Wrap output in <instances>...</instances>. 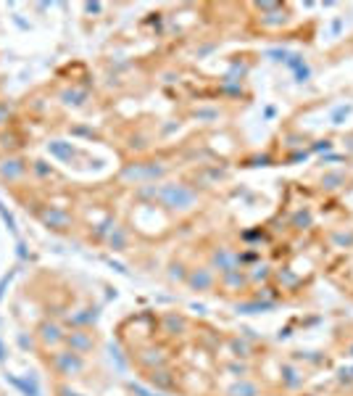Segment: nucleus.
<instances>
[{
    "instance_id": "obj_1",
    "label": "nucleus",
    "mask_w": 353,
    "mask_h": 396,
    "mask_svg": "<svg viewBox=\"0 0 353 396\" xmlns=\"http://www.w3.org/2000/svg\"><path fill=\"white\" fill-rule=\"evenodd\" d=\"M151 193L161 207L169 209V211H177V214L198 207V193L185 183H164V185L153 188Z\"/></svg>"
},
{
    "instance_id": "obj_2",
    "label": "nucleus",
    "mask_w": 353,
    "mask_h": 396,
    "mask_svg": "<svg viewBox=\"0 0 353 396\" xmlns=\"http://www.w3.org/2000/svg\"><path fill=\"white\" fill-rule=\"evenodd\" d=\"M51 364H53V370H56L58 375H64V378H77V375L84 370L82 354H77V351H71V349H58V351H53Z\"/></svg>"
},
{
    "instance_id": "obj_3",
    "label": "nucleus",
    "mask_w": 353,
    "mask_h": 396,
    "mask_svg": "<svg viewBox=\"0 0 353 396\" xmlns=\"http://www.w3.org/2000/svg\"><path fill=\"white\" fill-rule=\"evenodd\" d=\"M37 220L45 224L48 230H56V233H66L69 227L74 224L71 214L66 209H58V207H42L37 211Z\"/></svg>"
},
{
    "instance_id": "obj_4",
    "label": "nucleus",
    "mask_w": 353,
    "mask_h": 396,
    "mask_svg": "<svg viewBox=\"0 0 353 396\" xmlns=\"http://www.w3.org/2000/svg\"><path fill=\"white\" fill-rule=\"evenodd\" d=\"M27 172H29V164H27L21 156H5V159H0V183L14 185L19 180H24Z\"/></svg>"
},
{
    "instance_id": "obj_5",
    "label": "nucleus",
    "mask_w": 353,
    "mask_h": 396,
    "mask_svg": "<svg viewBox=\"0 0 353 396\" xmlns=\"http://www.w3.org/2000/svg\"><path fill=\"white\" fill-rule=\"evenodd\" d=\"M164 172H167V167L153 164V161H145V164H132V167H127V170H124V177H130V180H135V183H151V180L164 177Z\"/></svg>"
},
{
    "instance_id": "obj_6",
    "label": "nucleus",
    "mask_w": 353,
    "mask_h": 396,
    "mask_svg": "<svg viewBox=\"0 0 353 396\" xmlns=\"http://www.w3.org/2000/svg\"><path fill=\"white\" fill-rule=\"evenodd\" d=\"M187 288L195 293H206L214 288V283H217V275H214V270L211 267H195V270H190V275L185 277Z\"/></svg>"
},
{
    "instance_id": "obj_7",
    "label": "nucleus",
    "mask_w": 353,
    "mask_h": 396,
    "mask_svg": "<svg viewBox=\"0 0 353 396\" xmlns=\"http://www.w3.org/2000/svg\"><path fill=\"white\" fill-rule=\"evenodd\" d=\"M64 344H66L71 351H77V354H87V351L95 349V336H93L87 327H74L71 333H66V341H64Z\"/></svg>"
},
{
    "instance_id": "obj_8",
    "label": "nucleus",
    "mask_w": 353,
    "mask_h": 396,
    "mask_svg": "<svg viewBox=\"0 0 353 396\" xmlns=\"http://www.w3.org/2000/svg\"><path fill=\"white\" fill-rule=\"evenodd\" d=\"M37 338H40V344H42V346L56 349V346H61L64 341H66V333H64V327L58 325V323L45 320L42 325L37 327Z\"/></svg>"
},
{
    "instance_id": "obj_9",
    "label": "nucleus",
    "mask_w": 353,
    "mask_h": 396,
    "mask_svg": "<svg viewBox=\"0 0 353 396\" xmlns=\"http://www.w3.org/2000/svg\"><path fill=\"white\" fill-rule=\"evenodd\" d=\"M211 264L217 267L221 275H224V272H232V270H240V254L232 251V248H227V246H221V248H217V251L211 254Z\"/></svg>"
},
{
    "instance_id": "obj_10",
    "label": "nucleus",
    "mask_w": 353,
    "mask_h": 396,
    "mask_svg": "<svg viewBox=\"0 0 353 396\" xmlns=\"http://www.w3.org/2000/svg\"><path fill=\"white\" fill-rule=\"evenodd\" d=\"M48 154L53 156V159H58V161H64V164H71L77 156H80V151L69 143V140H48Z\"/></svg>"
},
{
    "instance_id": "obj_11",
    "label": "nucleus",
    "mask_w": 353,
    "mask_h": 396,
    "mask_svg": "<svg viewBox=\"0 0 353 396\" xmlns=\"http://www.w3.org/2000/svg\"><path fill=\"white\" fill-rule=\"evenodd\" d=\"M84 101H87V90H80V87H66V90L61 93V104L64 106L80 108V106H84Z\"/></svg>"
},
{
    "instance_id": "obj_12",
    "label": "nucleus",
    "mask_w": 353,
    "mask_h": 396,
    "mask_svg": "<svg viewBox=\"0 0 353 396\" xmlns=\"http://www.w3.org/2000/svg\"><path fill=\"white\" fill-rule=\"evenodd\" d=\"M221 283H224L227 288H243V286L248 283V277H245V272H240V270H232V272H224V275H221Z\"/></svg>"
},
{
    "instance_id": "obj_13",
    "label": "nucleus",
    "mask_w": 353,
    "mask_h": 396,
    "mask_svg": "<svg viewBox=\"0 0 353 396\" xmlns=\"http://www.w3.org/2000/svg\"><path fill=\"white\" fill-rule=\"evenodd\" d=\"M230 396H258V386L251 383V380H243V383H237L230 388Z\"/></svg>"
},
{
    "instance_id": "obj_14",
    "label": "nucleus",
    "mask_w": 353,
    "mask_h": 396,
    "mask_svg": "<svg viewBox=\"0 0 353 396\" xmlns=\"http://www.w3.org/2000/svg\"><path fill=\"white\" fill-rule=\"evenodd\" d=\"M108 246H111L114 251H124V248H127V233H124L121 227H114L111 235H108Z\"/></svg>"
},
{
    "instance_id": "obj_15",
    "label": "nucleus",
    "mask_w": 353,
    "mask_h": 396,
    "mask_svg": "<svg viewBox=\"0 0 353 396\" xmlns=\"http://www.w3.org/2000/svg\"><path fill=\"white\" fill-rule=\"evenodd\" d=\"M29 172H34L40 180H48V177L53 174V167L45 161V159H34L32 164H29Z\"/></svg>"
},
{
    "instance_id": "obj_16",
    "label": "nucleus",
    "mask_w": 353,
    "mask_h": 396,
    "mask_svg": "<svg viewBox=\"0 0 353 396\" xmlns=\"http://www.w3.org/2000/svg\"><path fill=\"white\" fill-rule=\"evenodd\" d=\"M0 217L5 220V224H8V230H16V222H14V217H11L8 211H5V207H3V204H0Z\"/></svg>"
},
{
    "instance_id": "obj_17",
    "label": "nucleus",
    "mask_w": 353,
    "mask_h": 396,
    "mask_svg": "<svg viewBox=\"0 0 353 396\" xmlns=\"http://www.w3.org/2000/svg\"><path fill=\"white\" fill-rule=\"evenodd\" d=\"M8 117H11V106L0 104V124H5V121H8Z\"/></svg>"
},
{
    "instance_id": "obj_18",
    "label": "nucleus",
    "mask_w": 353,
    "mask_h": 396,
    "mask_svg": "<svg viewBox=\"0 0 353 396\" xmlns=\"http://www.w3.org/2000/svg\"><path fill=\"white\" fill-rule=\"evenodd\" d=\"M84 11H87V14H98V11H101V5H98V3H87V5H84Z\"/></svg>"
},
{
    "instance_id": "obj_19",
    "label": "nucleus",
    "mask_w": 353,
    "mask_h": 396,
    "mask_svg": "<svg viewBox=\"0 0 353 396\" xmlns=\"http://www.w3.org/2000/svg\"><path fill=\"white\" fill-rule=\"evenodd\" d=\"M5 360V354H3V344H0V362Z\"/></svg>"
}]
</instances>
